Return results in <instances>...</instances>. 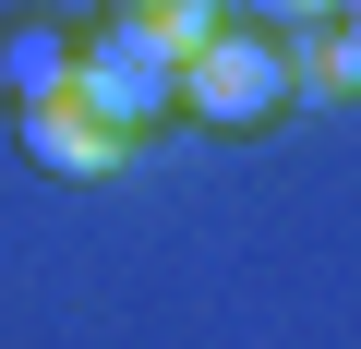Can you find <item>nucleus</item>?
Here are the masks:
<instances>
[{"mask_svg": "<svg viewBox=\"0 0 361 349\" xmlns=\"http://www.w3.org/2000/svg\"><path fill=\"white\" fill-rule=\"evenodd\" d=\"M73 97H85L109 133H133V121L180 109V49H169L157 25H133V13H109L97 49H85V73H73Z\"/></svg>", "mask_w": 361, "mask_h": 349, "instance_id": "1", "label": "nucleus"}, {"mask_svg": "<svg viewBox=\"0 0 361 349\" xmlns=\"http://www.w3.org/2000/svg\"><path fill=\"white\" fill-rule=\"evenodd\" d=\"M277 97H289V49H277L265 25H217L193 61H180V109H193V121H217V133L265 121Z\"/></svg>", "mask_w": 361, "mask_h": 349, "instance_id": "2", "label": "nucleus"}, {"mask_svg": "<svg viewBox=\"0 0 361 349\" xmlns=\"http://www.w3.org/2000/svg\"><path fill=\"white\" fill-rule=\"evenodd\" d=\"M25 157L49 169V181H109V169H121V133H109L85 97H37V109H25Z\"/></svg>", "mask_w": 361, "mask_h": 349, "instance_id": "3", "label": "nucleus"}, {"mask_svg": "<svg viewBox=\"0 0 361 349\" xmlns=\"http://www.w3.org/2000/svg\"><path fill=\"white\" fill-rule=\"evenodd\" d=\"M73 73H85V49H73L61 25H13V37H0V85H13L25 109H37V97H73Z\"/></svg>", "mask_w": 361, "mask_h": 349, "instance_id": "4", "label": "nucleus"}, {"mask_svg": "<svg viewBox=\"0 0 361 349\" xmlns=\"http://www.w3.org/2000/svg\"><path fill=\"white\" fill-rule=\"evenodd\" d=\"M121 13H133V25H157V37H169L180 61H193V49L217 37V0H121Z\"/></svg>", "mask_w": 361, "mask_h": 349, "instance_id": "5", "label": "nucleus"}, {"mask_svg": "<svg viewBox=\"0 0 361 349\" xmlns=\"http://www.w3.org/2000/svg\"><path fill=\"white\" fill-rule=\"evenodd\" d=\"M313 85H325V97H349V85H361V25H349V37H325V49H313Z\"/></svg>", "mask_w": 361, "mask_h": 349, "instance_id": "6", "label": "nucleus"}, {"mask_svg": "<svg viewBox=\"0 0 361 349\" xmlns=\"http://www.w3.org/2000/svg\"><path fill=\"white\" fill-rule=\"evenodd\" d=\"M241 13H253V25H325L337 0H241Z\"/></svg>", "mask_w": 361, "mask_h": 349, "instance_id": "7", "label": "nucleus"}, {"mask_svg": "<svg viewBox=\"0 0 361 349\" xmlns=\"http://www.w3.org/2000/svg\"><path fill=\"white\" fill-rule=\"evenodd\" d=\"M349 25H361V0H349Z\"/></svg>", "mask_w": 361, "mask_h": 349, "instance_id": "8", "label": "nucleus"}]
</instances>
